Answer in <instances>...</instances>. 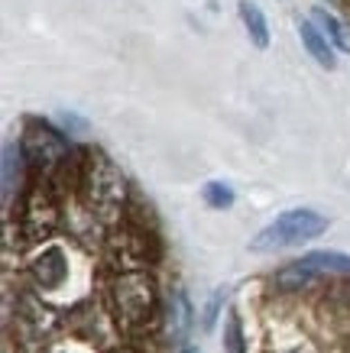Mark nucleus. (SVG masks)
<instances>
[{
	"label": "nucleus",
	"instance_id": "nucleus-9",
	"mask_svg": "<svg viewBox=\"0 0 350 353\" xmlns=\"http://www.w3.org/2000/svg\"><path fill=\"white\" fill-rule=\"evenodd\" d=\"M298 36H302V46L308 49V55H311L321 68H334V62H338V59H334V46H331L328 36L315 26V20L298 23Z\"/></svg>",
	"mask_w": 350,
	"mask_h": 353
},
{
	"label": "nucleus",
	"instance_id": "nucleus-5",
	"mask_svg": "<svg viewBox=\"0 0 350 353\" xmlns=\"http://www.w3.org/2000/svg\"><path fill=\"white\" fill-rule=\"evenodd\" d=\"M20 227L23 236L32 240V243H43L55 234L59 227V198H55L52 185H32L26 201H23V214H20Z\"/></svg>",
	"mask_w": 350,
	"mask_h": 353
},
{
	"label": "nucleus",
	"instance_id": "nucleus-15",
	"mask_svg": "<svg viewBox=\"0 0 350 353\" xmlns=\"http://www.w3.org/2000/svg\"><path fill=\"white\" fill-rule=\"evenodd\" d=\"M23 162H26V156H23V150L20 146H7V150H3V198H7V201H10L13 198V175H17V179H20V172H23Z\"/></svg>",
	"mask_w": 350,
	"mask_h": 353
},
{
	"label": "nucleus",
	"instance_id": "nucleus-16",
	"mask_svg": "<svg viewBox=\"0 0 350 353\" xmlns=\"http://www.w3.org/2000/svg\"><path fill=\"white\" fill-rule=\"evenodd\" d=\"M204 201L221 211V208H231L233 204V192L227 188V185H221V182H208L204 185Z\"/></svg>",
	"mask_w": 350,
	"mask_h": 353
},
{
	"label": "nucleus",
	"instance_id": "nucleus-17",
	"mask_svg": "<svg viewBox=\"0 0 350 353\" xmlns=\"http://www.w3.org/2000/svg\"><path fill=\"white\" fill-rule=\"evenodd\" d=\"M227 347H231V353H244V337H240L237 318H231V327H227Z\"/></svg>",
	"mask_w": 350,
	"mask_h": 353
},
{
	"label": "nucleus",
	"instance_id": "nucleus-8",
	"mask_svg": "<svg viewBox=\"0 0 350 353\" xmlns=\"http://www.w3.org/2000/svg\"><path fill=\"white\" fill-rule=\"evenodd\" d=\"M30 272H32V282L39 285L43 292H52L59 289L68 276V263H65V253L59 246H46L39 256L30 263Z\"/></svg>",
	"mask_w": 350,
	"mask_h": 353
},
{
	"label": "nucleus",
	"instance_id": "nucleus-1",
	"mask_svg": "<svg viewBox=\"0 0 350 353\" xmlns=\"http://www.w3.org/2000/svg\"><path fill=\"white\" fill-rule=\"evenodd\" d=\"M110 308L127 334H146L159 321V292L149 272H124L110 279Z\"/></svg>",
	"mask_w": 350,
	"mask_h": 353
},
{
	"label": "nucleus",
	"instance_id": "nucleus-18",
	"mask_svg": "<svg viewBox=\"0 0 350 353\" xmlns=\"http://www.w3.org/2000/svg\"><path fill=\"white\" fill-rule=\"evenodd\" d=\"M289 353H315V347H311V343H298V347H292Z\"/></svg>",
	"mask_w": 350,
	"mask_h": 353
},
{
	"label": "nucleus",
	"instance_id": "nucleus-13",
	"mask_svg": "<svg viewBox=\"0 0 350 353\" xmlns=\"http://www.w3.org/2000/svg\"><path fill=\"white\" fill-rule=\"evenodd\" d=\"M315 279H318V276H315L311 269L302 266V259H298V263H292V266L279 269L273 282H276V285H279L282 292H298V289H305L308 282H315Z\"/></svg>",
	"mask_w": 350,
	"mask_h": 353
},
{
	"label": "nucleus",
	"instance_id": "nucleus-4",
	"mask_svg": "<svg viewBox=\"0 0 350 353\" xmlns=\"http://www.w3.org/2000/svg\"><path fill=\"white\" fill-rule=\"evenodd\" d=\"M153 259H156L153 234L139 230V227H120L107 240V263H110V269L117 276H124V272H146Z\"/></svg>",
	"mask_w": 350,
	"mask_h": 353
},
{
	"label": "nucleus",
	"instance_id": "nucleus-20",
	"mask_svg": "<svg viewBox=\"0 0 350 353\" xmlns=\"http://www.w3.org/2000/svg\"><path fill=\"white\" fill-rule=\"evenodd\" d=\"M117 353H133V350H117Z\"/></svg>",
	"mask_w": 350,
	"mask_h": 353
},
{
	"label": "nucleus",
	"instance_id": "nucleus-2",
	"mask_svg": "<svg viewBox=\"0 0 350 353\" xmlns=\"http://www.w3.org/2000/svg\"><path fill=\"white\" fill-rule=\"evenodd\" d=\"M81 198H85L88 211L95 217H101L104 224H114L124 214V204H127V182L114 162L91 152L85 159V175H81Z\"/></svg>",
	"mask_w": 350,
	"mask_h": 353
},
{
	"label": "nucleus",
	"instance_id": "nucleus-14",
	"mask_svg": "<svg viewBox=\"0 0 350 353\" xmlns=\"http://www.w3.org/2000/svg\"><path fill=\"white\" fill-rule=\"evenodd\" d=\"M311 20L321 23V32H324V36H328V39L338 46V49L350 52V36H347V30H344V23H340L334 13H328V10H311Z\"/></svg>",
	"mask_w": 350,
	"mask_h": 353
},
{
	"label": "nucleus",
	"instance_id": "nucleus-12",
	"mask_svg": "<svg viewBox=\"0 0 350 353\" xmlns=\"http://www.w3.org/2000/svg\"><path fill=\"white\" fill-rule=\"evenodd\" d=\"M302 266L311 269L315 276H324V272H344V276H350V256H344V253H311V256L302 259Z\"/></svg>",
	"mask_w": 350,
	"mask_h": 353
},
{
	"label": "nucleus",
	"instance_id": "nucleus-3",
	"mask_svg": "<svg viewBox=\"0 0 350 353\" xmlns=\"http://www.w3.org/2000/svg\"><path fill=\"white\" fill-rule=\"evenodd\" d=\"M328 230V217H321L311 208H295L279 214L273 224H266L260 234L250 240L253 253H276V250H289V246L308 243Z\"/></svg>",
	"mask_w": 350,
	"mask_h": 353
},
{
	"label": "nucleus",
	"instance_id": "nucleus-11",
	"mask_svg": "<svg viewBox=\"0 0 350 353\" xmlns=\"http://www.w3.org/2000/svg\"><path fill=\"white\" fill-rule=\"evenodd\" d=\"M169 327H172V337L179 343H185V334L191 327V305L182 292H172L169 299Z\"/></svg>",
	"mask_w": 350,
	"mask_h": 353
},
{
	"label": "nucleus",
	"instance_id": "nucleus-10",
	"mask_svg": "<svg viewBox=\"0 0 350 353\" xmlns=\"http://www.w3.org/2000/svg\"><path fill=\"white\" fill-rule=\"evenodd\" d=\"M237 13H240V20L246 26V36H250V43L256 49H266L269 46V23H266V13L256 7L253 0H240L237 3Z\"/></svg>",
	"mask_w": 350,
	"mask_h": 353
},
{
	"label": "nucleus",
	"instance_id": "nucleus-19",
	"mask_svg": "<svg viewBox=\"0 0 350 353\" xmlns=\"http://www.w3.org/2000/svg\"><path fill=\"white\" fill-rule=\"evenodd\" d=\"M179 353H195V347H188V343H182V347H179Z\"/></svg>",
	"mask_w": 350,
	"mask_h": 353
},
{
	"label": "nucleus",
	"instance_id": "nucleus-7",
	"mask_svg": "<svg viewBox=\"0 0 350 353\" xmlns=\"http://www.w3.org/2000/svg\"><path fill=\"white\" fill-rule=\"evenodd\" d=\"M55 314L46 308L43 301H36L32 295H23L17 305V327H20L30 341H46L55 331Z\"/></svg>",
	"mask_w": 350,
	"mask_h": 353
},
{
	"label": "nucleus",
	"instance_id": "nucleus-6",
	"mask_svg": "<svg viewBox=\"0 0 350 353\" xmlns=\"http://www.w3.org/2000/svg\"><path fill=\"white\" fill-rule=\"evenodd\" d=\"M20 150L26 156V162L36 165V169H59L68 159V143L49 123H43V120H30L23 127Z\"/></svg>",
	"mask_w": 350,
	"mask_h": 353
}]
</instances>
